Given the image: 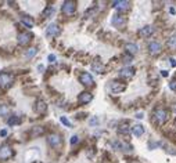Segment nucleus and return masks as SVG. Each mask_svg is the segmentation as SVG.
<instances>
[{"label": "nucleus", "mask_w": 176, "mask_h": 163, "mask_svg": "<svg viewBox=\"0 0 176 163\" xmlns=\"http://www.w3.org/2000/svg\"><path fill=\"white\" fill-rule=\"evenodd\" d=\"M35 111H36V113H39V115L46 113V111H47V105H46V102L43 101V100H38V101H36Z\"/></svg>", "instance_id": "obj_13"}, {"label": "nucleus", "mask_w": 176, "mask_h": 163, "mask_svg": "<svg viewBox=\"0 0 176 163\" xmlns=\"http://www.w3.org/2000/svg\"><path fill=\"white\" fill-rule=\"evenodd\" d=\"M125 90H126V85L122 83V82H112L111 83V91L115 93V94H119Z\"/></svg>", "instance_id": "obj_11"}, {"label": "nucleus", "mask_w": 176, "mask_h": 163, "mask_svg": "<svg viewBox=\"0 0 176 163\" xmlns=\"http://www.w3.org/2000/svg\"><path fill=\"white\" fill-rule=\"evenodd\" d=\"M79 82H81L83 86H86V87H91V86L95 85V80H93L91 75H90V73H88V72L81 73V76H79Z\"/></svg>", "instance_id": "obj_5"}, {"label": "nucleus", "mask_w": 176, "mask_h": 163, "mask_svg": "<svg viewBox=\"0 0 176 163\" xmlns=\"http://www.w3.org/2000/svg\"><path fill=\"white\" fill-rule=\"evenodd\" d=\"M175 126H176V124H175Z\"/></svg>", "instance_id": "obj_39"}, {"label": "nucleus", "mask_w": 176, "mask_h": 163, "mask_svg": "<svg viewBox=\"0 0 176 163\" xmlns=\"http://www.w3.org/2000/svg\"><path fill=\"white\" fill-rule=\"evenodd\" d=\"M49 61L50 62H54L55 61V56H54V54H50V56H49Z\"/></svg>", "instance_id": "obj_34"}, {"label": "nucleus", "mask_w": 176, "mask_h": 163, "mask_svg": "<svg viewBox=\"0 0 176 163\" xmlns=\"http://www.w3.org/2000/svg\"><path fill=\"white\" fill-rule=\"evenodd\" d=\"M132 61V57L131 56H129V57H125V58H124V62H126V64H128V62H131Z\"/></svg>", "instance_id": "obj_35"}, {"label": "nucleus", "mask_w": 176, "mask_h": 163, "mask_svg": "<svg viewBox=\"0 0 176 163\" xmlns=\"http://www.w3.org/2000/svg\"><path fill=\"white\" fill-rule=\"evenodd\" d=\"M132 133H133L136 137H140V136L144 134V127L141 124H134L133 127H132Z\"/></svg>", "instance_id": "obj_18"}, {"label": "nucleus", "mask_w": 176, "mask_h": 163, "mask_svg": "<svg viewBox=\"0 0 176 163\" xmlns=\"http://www.w3.org/2000/svg\"><path fill=\"white\" fill-rule=\"evenodd\" d=\"M13 149H11L10 145H7V144H3L2 147H0V159L2 160H7L10 159L13 156Z\"/></svg>", "instance_id": "obj_4"}, {"label": "nucleus", "mask_w": 176, "mask_h": 163, "mask_svg": "<svg viewBox=\"0 0 176 163\" xmlns=\"http://www.w3.org/2000/svg\"><path fill=\"white\" fill-rule=\"evenodd\" d=\"M75 10H76V3L72 2V0H67V2H64L61 6V11H62V14H65V15H72V14L75 13Z\"/></svg>", "instance_id": "obj_3"}, {"label": "nucleus", "mask_w": 176, "mask_h": 163, "mask_svg": "<svg viewBox=\"0 0 176 163\" xmlns=\"http://www.w3.org/2000/svg\"><path fill=\"white\" fill-rule=\"evenodd\" d=\"M17 39H18V44H21V46H26V44L32 40V35L28 33V32H22V33L18 35Z\"/></svg>", "instance_id": "obj_12"}, {"label": "nucleus", "mask_w": 176, "mask_h": 163, "mask_svg": "<svg viewBox=\"0 0 176 163\" xmlns=\"http://www.w3.org/2000/svg\"><path fill=\"white\" fill-rule=\"evenodd\" d=\"M114 7L117 8V10L119 11H124V10H128L129 7H131V3L129 2H125V0H119V2H114Z\"/></svg>", "instance_id": "obj_14"}, {"label": "nucleus", "mask_w": 176, "mask_h": 163, "mask_svg": "<svg viewBox=\"0 0 176 163\" xmlns=\"http://www.w3.org/2000/svg\"><path fill=\"white\" fill-rule=\"evenodd\" d=\"M0 136H2V137H6V136H7V130H2V131H0Z\"/></svg>", "instance_id": "obj_36"}, {"label": "nucleus", "mask_w": 176, "mask_h": 163, "mask_svg": "<svg viewBox=\"0 0 176 163\" xmlns=\"http://www.w3.org/2000/svg\"><path fill=\"white\" fill-rule=\"evenodd\" d=\"M119 78H122V79H131L132 76L134 75V68H132V66H125V68H122L121 71H119Z\"/></svg>", "instance_id": "obj_8"}, {"label": "nucleus", "mask_w": 176, "mask_h": 163, "mask_svg": "<svg viewBox=\"0 0 176 163\" xmlns=\"http://www.w3.org/2000/svg\"><path fill=\"white\" fill-rule=\"evenodd\" d=\"M91 69L95 72H97V73H103V72H104V66H103V64H100L98 61L91 64Z\"/></svg>", "instance_id": "obj_21"}, {"label": "nucleus", "mask_w": 176, "mask_h": 163, "mask_svg": "<svg viewBox=\"0 0 176 163\" xmlns=\"http://www.w3.org/2000/svg\"><path fill=\"white\" fill-rule=\"evenodd\" d=\"M161 44L158 42H150L148 43V51H150V54H158V53L161 51Z\"/></svg>", "instance_id": "obj_15"}, {"label": "nucleus", "mask_w": 176, "mask_h": 163, "mask_svg": "<svg viewBox=\"0 0 176 163\" xmlns=\"http://www.w3.org/2000/svg\"><path fill=\"white\" fill-rule=\"evenodd\" d=\"M93 100V94L91 93H89V91H83V93H81L79 94V97H78V102L81 105H86V104H89V102Z\"/></svg>", "instance_id": "obj_10"}, {"label": "nucleus", "mask_w": 176, "mask_h": 163, "mask_svg": "<svg viewBox=\"0 0 176 163\" xmlns=\"http://www.w3.org/2000/svg\"><path fill=\"white\" fill-rule=\"evenodd\" d=\"M169 88L171 90H173V91H176V80H172L169 83Z\"/></svg>", "instance_id": "obj_31"}, {"label": "nucleus", "mask_w": 176, "mask_h": 163, "mask_svg": "<svg viewBox=\"0 0 176 163\" xmlns=\"http://www.w3.org/2000/svg\"><path fill=\"white\" fill-rule=\"evenodd\" d=\"M36 53H38V50H36L35 47H32V49H28L25 51V57H26V58H32V57L36 56Z\"/></svg>", "instance_id": "obj_23"}, {"label": "nucleus", "mask_w": 176, "mask_h": 163, "mask_svg": "<svg viewBox=\"0 0 176 163\" xmlns=\"http://www.w3.org/2000/svg\"><path fill=\"white\" fill-rule=\"evenodd\" d=\"M153 33H154V28H153V26H150V25L144 26V28H141V29L139 30V35L143 36V37H150Z\"/></svg>", "instance_id": "obj_16"}, {"label": "nucleus", "mask_w": 176, "mask_h": 163, "mask_svg": "<svg viewBox=\"0 0 176 163\" xmlns=\"http://www.w3.org/2000/svg\"><path fill=\"white\" fill-rule=\"evenodd\" d=\"M8 113V108H7V105H0V115L2 116H6V115Z\"/></svg>", "instance_id": "obj_28"}, {"label": "nucleus", "mask_w": 176, "mask_h": 163, "mask_svg": "<svg viewBox=\"0 0 176 163\" xmlns=\"http://www.w3.org/2000/svg\"><path fill=\"white\" fill-rule=\"evenodd\" d=\"M60 120H61V123H62V124H65L67 127H71V122H69L65 116H61V117H60Z\"/></svg>", "instance_id": "obj_29"}, {"label": "nucleus", "mask_w": 176, "mask_h": 163, "mask_svg": "<svg viewBox=\"0 0 176 163\" xmlns=\"http://www.w3.org/2000/svg\"><path fill=\"white\" fill-rule=\"evenodd\" d=\"M61 33V29H60V26L57 24H50L47 26V29H46V35L49 36V37H55V36H58Z\"/></svg>", "instance_id": "obj_7"}, {"label": "nucleus", "mask_w": 176, "mask_h": 163, "mask_svg": "<svg viewBox=\"0 0 176 163\" xmlns=\"http://www.w3.org/2000/svg\"><path fill=\"white\" fill-rule=\"evenodd\" d=\"M168 47L169 49H176V35L171 36L169 39H168Z\"/></svg>", "instance_id": "obj_24"}, {"label": "nucleus", "mask_w": 176, "mask_h": 163, "mask_svg": "<svg viewBox=\"0 0 176 163\" xmlns=\"http://www.w3.org/2000/svg\"><path fill=\"white\" fill-rule=\"evenodd\" d=\"M173 112H175V113H176V105H175V107H173Z\"/></svg>", "instance_id": "obj_38"}, {"label": "nucleus", "mask_w": 176, "mask_h": 163, "mask_svg": "<svg viewBox=\"0 0 176 163\" xmlns=\"http://www.w3.org/2000/svg\"><path fill=\"white\" fill-rule=\"evenodd\" d=\"M90 124H91V126H95V124H98V119H97V117H91V119H90Z\"/></svg>", "instance_id": "obj_32"}, {"label": "nucleus", "mask_w": 176, "mask_h": 163, "mask_svg": "<svg viewBox=\"0 0 176 163\" xmlns=\"http://www.w3.org/2000/svg\"><path fill=\"white\" fill-rule=\"evenodd\" d=\"M14 82V76L11 73H7V72H2L0 73V88L3 90H7L13 86Z\"/></svg>", "instance_id": "obj_1"}, {"label": "nucleus", "mask_w": 176, "mask_h": 163, "mask_svg": "<svg viewBox=\"0 0 176 163\" xmlns=\"http://www.w3.org/2000/svg\"><path fill=\"white\" fill-rule=\"evenodd\" d=\"M129 124L128 123H124V124H121L119 127H118V133L119 134H129Z\"/></svg>", "instance_id": "obj_22"}, {"label": "nucleus", "mask_w": 176, "mask_h": 163, "mask_svg": "<svg viewBox=\"0 0 176 163\" xmlns=\"http://www.w3.org/2000/svg\"><path fill=\"white\" fill-rule=\"evenodd\" d=\"M21 22H22L24 25L26 26V28H32V26L35 25L33 20L31 18V17H28V15H22V18H21Z\"/></svg>", "instance_id": "obj_19"}, {"label": "nucleus", "mask_w": 176, "mask_h": 163, "mask_svg": "<svg viewBox=\"0 0 176 163\" xmlns=\"http://www.w3.org/2000/svg\"><path fill=\"white\" fill-rule=\"evenodd\" d=\"M20 122H21V120H20V117L14 115V116L8 117V120H7V123L10 124V126H14V124H18V123H20Z\"/></svg>", "instance_id": "obj_25"}, {"label": "nucleus", "mask_w": 176, "mask_h": 163, "mask_svg": "<svg viewBox=\"0 0 176 163\" xmlns=\"http://www.w3.org/2000/svg\"><path fill=\"white\" fill-rule=\"evenodd\" d=\"M161 73H162V76H168V72H166V71H162Z\"/></svg>", "instance_id": "obj_37"}, {"label": "nucleus", "mask_w": 176, "mask_h": 163, "mask_svg": "<svg viewBox=\"0 0 176 163\" xmlns=\"http://www.w3.org/2000/svg\"><path fill=\"white\" fill-rule=\"evenodd\" d=\"M78 142H79L78 136H72V137H71V144H72V145H75V144H78Z\"/></svg>", "instance_id": "obj_30"}, {"label": "nucleus", "mask_w": 176, "mask_h": 163, "mask_svg": "<svg viewBox=\"0 0 176 163\" xmlns=\"http://www.w3.org/2000/svg\"><path fill=\"white\" fill-rule=\"evenodd\" d=\"M47 142H49L53 148H58L60 145H61L62 140L58 134H50L49 137H47Z\"/></svg>", "instance_id": "obj_9"}, {"label": "nucleus", "mask_w": 176, "mask_h": 163, "mask_svg": "<svg viewBox=\"0 0 176 163\" xmlns=\"http://www.w3.org/2000/svg\"><path fill=\"white\" fill-rule=\"evenodd\" d=\"M153 117L157 124H164L166 122V119H168V112L165 109H162V108H158V109L154 111Z\"/></svg>", "instance_id": "obj_2"}, {"label": "nucleus", "mask_w": 176, "mask_h": 163, "mask_svg": "<svg viewBox=\"0 0 176 163\" xmlns=\"http://www.w3.org/2000/svg\"><path fill=\"white\" fill-rule=\"evenodd\" d=\"M111 24L117 28H124L126 25V17L125 15H121V14H117V15L112 17V20H111Z\"/></svg>", "instance_id": "obj_6"}, {"label": "nucleus", "mask_w": 176, "mask_h": 163, "mask_svg": "<svg viewBox=\"0 0 176 163\" xmlns=\"http://www.w3.org/2000/svg\"><path fill=\"white\" fill-rule=\"evenodd\" d=\"M112 147H114L115 149H121V151H125V152H128V151H132L131 145L124 144V142H119V141H114V142H112Z\"/></svg>", "instance_id": "obj_17"}, {"label": "nucleus", "mask_w": 176, "mask_h": 163, "mask_svg": "<svg viewBox=\"0 0 176 163\" xmlns=\"http://www.w3.org/2000/svg\"><path fill=\"white\" fill-rule=\"evenodd\" d=\"M125 50H126L128 53H131V54H136L139 47H137V44H134V43H128L126 46H125Z\"/></svg>", "instance_id": "obj_20"}, {"label": "nucleus", "mask_w": 176, "mask_h": 163, "mask_svg": "<svg viewBox=\"0 0 176 163\" xmlns=\"http://www.w3.org/2000/svg\"><path fill=\"white\" fill-rule=\"evenodd\" d=\"M53 11H54L53 6H49V7H47V8H46L45 11H43V17H45V18H49V17L53 14Z\"/></svg>", "instance_id": "obj_27"}, {"label": "nucleus", "mask_w": 176, "mask_h": 163, "mask_svg": "<svg viewBox=\"0 0 176 163\" xmlns=\"http://www.w3.org/2000/svg\"><path fill=\"white\" fill-rule=\"evenodd\" d=\"M43 127H40V126H36V127H33V130H32V136H40V134H43Z\"/></svg>", "instance_id": "obj_26"}, {"label": "nucleus", "mask_w": 176, "mask_h": 163, "mask_svg": "<svg viewBox=\"0 0 176 163\" xmlns=\"http://www.w3.org/2000/svg\"><path fill=\"white\" fill-rule=\"evenodd\" d=\"M169 64H171V66L175 68V66H176V59L175 58H169Z\"/></svg>", "instance_id": "obj_33"}]
</instances>
